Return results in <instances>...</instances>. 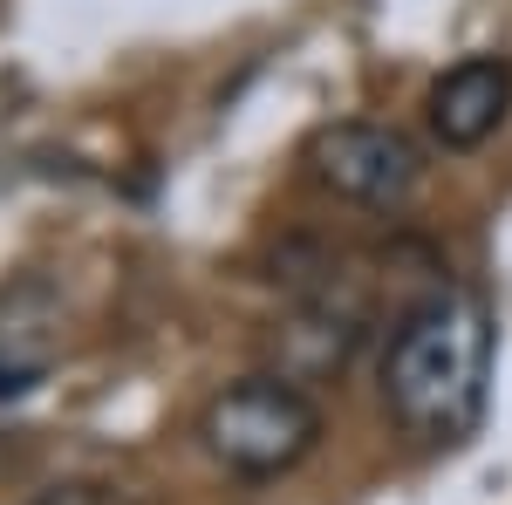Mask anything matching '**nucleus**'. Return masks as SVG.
I'll list each match as a JSON object with an SVG mask.
<instances>
[{
    "instance_id": "39448f33",
    "label": "nucleus",
    "mask_w": 512,
    "mask_h": 505,
    "mask_svg": "<svg viewBox=\"0 0 512 505\" xmlns=\"http://www.w3.org/2000/svg\"><path fill=\"white\" fill-rule=\"evenodd\" d=\"M512 117V62L506 55H465L431 82L424 96V123L444 151H478L499 137V123Z\"/></svg>"
},
{
    "instance_id": "423d86ee",
    "label": "nucleus",
    "mask_w": 512,
    "mask_h": 505,
    "mask_svg": "<svg viewBox=\"0 0 512 505\" xmlns=\"http://www.w3.org/2000/svg\"><path fill=\"white\" fill-rule=\"evenodd\" d=\"M28 505H137L123 485H103V478H69V485H48Z\"/></svg>"
},
{
    "instance_id": "7ed1b4c3",
    "label": "nucleus",
    "mask_w": 512,
    "mask_h": 505,
    "mask_svg": "<svg viewBox=\"0 0 512 505\" xmlns=\"http://www.w3.org/2000/svg\"><path fill=\"white\" fill-rule=\"evenodd\" d=\"M301 164L328 198H349L362 212H396L410 205L424 185V151L417 137H403L396 123L376 117H335L321 123L315 137L301 144Z\"/></svg>"
},
{
    "instance_id": "20e7f679",
    "label": "nucleus",
    "mask_w": 512,
    "mask_h": 505,
    "mask_svg": "<svg viewBox=\"0 0 512 505\" xmlns=\"http://www.w3.org/2000/svg\"><path fill=\"white\" fill-rule=\"evenodd\" d=\"M362 335H369V314L355 308V301L308 294L287 321H274V335H267V369L287 376V383H301V389L308 383H335V376L355 362Z\"/></svg>"
},
{
    "instance_id": "f257e3e1",
    "label": "nucleus",
    "mask_w": 512,
    "mask_h": 505,
    "mask_svg": "<svg viewBox=\"0 0 512 505\" xmlns=\"http://www.w3.org/2000/svg\"><path fill=\"white\" fill-rule=\"evenodd\" d=\"M492 355H499V328H492L485 294L431 287L424 301L396 314L390 342H383V369H376L383 410L424 451L472 444L485 424V403H492Z\"/></svg>"
},
{
    "instance_id": "f03ea898",
    "label": "nucleus",
    "mask_w": 512,
    "mask_h": 505,
    "mask_svg": "<svg viewBox=\"0 0 512 505\" xmlns=\"http://www.w3.org/2000/svg\"><path fill=\"white\" fill-rule=\"evenodd\" d=\"M198 444L219 471H233L246 485H267V478L301 471L321 451V403L274 369H253V376L205 396Z\"/></svg>"
},
{
    "instance_id": "0eeeda50",
    "label": "nucleus",
    "mask_w": 512,
    "mask_h": 505,
    "mask_svg": "<svg viewBox=\"0 0 512 505\" xmlns=\"http://www.w3.org/2000/svg\"><path fill=\"white\" fill-rule=\"evenodd\" d=\"M35 389H41V362H7L0 355V403H21Z\"/></svg>"
}]
</instances>
